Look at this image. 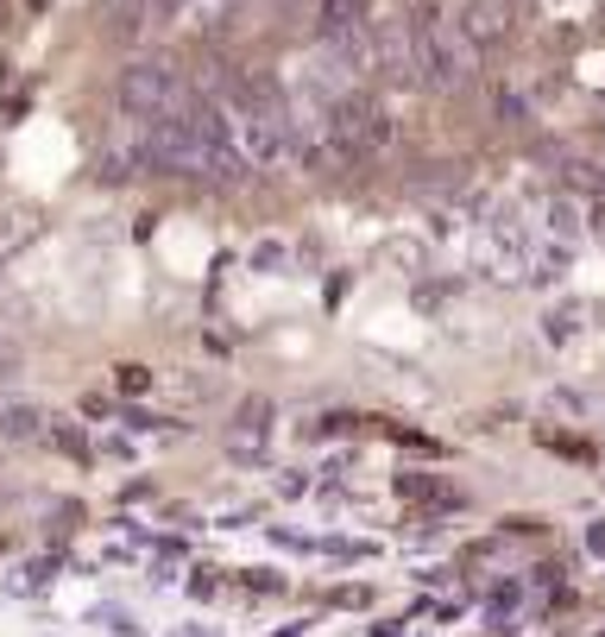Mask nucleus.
<instances>
[{
  "instance_id": "nucleus-1",
  "label": "nucleus",
  "mask_w": 605,
  "mask_h": 637,
  "mask_svg": "<svg viewBox=\"0 0 605 637\" xmlns=\"http://www.w3.org/2000/svg\"><path fill=\"white\" fill-rule=\"evenodd\" d=\"M196 101V83L171 63H126L121 70V108L133 121H177Z\"/></svg>"
},
{
  "instance_id": "nucleus-2",
  "label": "nucleus",
  "mask_w": 605,
  "mask_h": 637,
  "mask_svg": "<svg viewBox=\"0 0 605 637\" xmlns=\"http://www.w3.org/2000/svg\"><path fill=\"white\" fill-rule=\"evenodd\" d=\"M410 51H417V83H423V89H460V83H473V70H480V51L467 45L460 26L410 32Z\"/></svg>"
},
{
  "instance_id": "nucleus-3",
  "label": "nucleus",
  "mask_w": 605,
  "mask_h": 637,
  "mask_svg": "<svg viewBox=\"0 0 605 637\" xmlns=\"http://www.w3.org/2000/svg\"><path fill=\"white\" fill-rule=\"evenodd\" d=\"M511 0H467V13H460V32H467V45L485 51V45H498L505 32H511Z\"/></svg>"
},
{
  "instance_id": "nucleus-4",
  "label": "nucleus",
  "mask_w": 605,
  "mask_h": 637,
  "mask_svg": "<svg viewBox=\"0 0 605 637\" xmlns=\"http://www.w3.org/2000/svg\"><path fill=\"white\" fill-rule=\"evenodd\" d=\"M366 26V0H322L316 7V38L334 45V38H347V32Z\"/></svg>"
},
{
  "instance_id": "nucleus-5",
  "label": "nucleus",
  "mask_w": 605,
  "mask_h": 637,
  "mask_svg": "<svg viewBox=\"0 0 605 637\" xmlns=\"http://www.w3.org/2000/svg\"><path fill=\"white\" fill-rule=\"evenodd\" d=\"M32 234H38V215H32V209H7V215H0V259L26 253Z\"/></svg>"
},
{
  "instance_id": "nucleus-6",
  "label": "nucleus",
  "mask_w": 605,
  "mask_h": 637,
  "mask_svg": "<svg viewBox=\"0 0 605 637\" xmlns=\"http://www.w3.org/2000/svg\"><path fill=\"white\" fill-rule=\"evenodd\" d=\"M38 429H45V417H38L32 404H0V436L26 442V436H38Z\"/></svg>"
},
{
  "instance_id": "nucleus-7",
  "label": "nucleus",
  "mask_w": 605,
  "mask_h": 637,
  "mask_svg": "<svg viewBox=\"0 0 605 637\" xmlns=\"http://www.w3.org/2000/svg\"><path fill=\"white\" fill-rule=\"evenodd\" d=\"M20 366H26V347L0 329V379H20Z\"/></svg>"
},
{
  "instance_id": "nucleus-8",
  "label": "nucleus",
  "mask_w": 605,
  "mask_h": 637,
  "mask_svg": "<svg viewBox=\"0 0 605 637\" xmlns=\"http://www.w3.org/2000/svg\"><path fill=\"white\" fill-rule=\"evenodd\" d=\"M183 13H189V0H146V20H151V26H177Z\"/></svg>"
},
{
  "instance_id": "nucleus-9",
  "label": "nucleus",
  "mask_w": 605,
  "mask_h": 637,
  "mask_svg": "<svg viewBox=\"0 0 605 637\" xmlns=\"http://www.w3.org/2000/svg\"><path fill=\"white\" fill-rule=\"evenodd\" d=\"M0 26H7V0H0Z\"/></svg>"
}]
</instances>
